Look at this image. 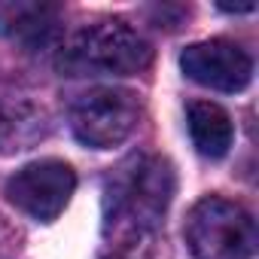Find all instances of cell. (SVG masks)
<instances>
[{
  "label": "cell",
  "instance_id": "cell-3",
  "mask_svg": "<svg viewBox=\"0 0 259 259\" xmlns=\"http://www.w3.org/2000/svg\"><path fill=\"white\" fill-rule=\"evenodd\" d=\"M186 244L195 259H253L256 223L241 204L207 195L186 217Z\"/></svg>",
  "mask_w": 259,
  "mask_h": 259
},
{
  "label": "cell",
  "instance_id": "cell-8",
  "mask_svg": "<svg viewBox=\"0 0 259 259\" xmlns=\"http://www.w3.org/2000/svg\"><path fill=\"white\" fill-rule=\"evenodd\" d=\"M189 138L192 147L204 156V159H223L232 147L235 138V128L229 113L213 104V101H195L189 104Z\"/></svg>",
  "mask_w": 259,
  "mask_h": 259
},
{
  "label": "cell",
  "instance_id": "cell-2",
  "mask_svg": "<svg viewBox=\"0 0 259 259\" xmlns=\"http://www.w3.org/2000/svg\"><path fill=\"white\" fill-rule=\"evenodd\" d=\"M153 58L150 43L125 22H95L79 28L58 52L64 76H132Z\"/></svg>",
  "mask_w": 259,
  "mask_h": 259
},
{
  "label": "cell",
  "instance_id": "cell-4",
  "mask_svg": "<svg viewBox=\"0 0 259 259\" xmlns=\"http://www.w3.org/2000/svg\"><path fill=\"white\" fill-rule=\"evenodd\" d=\"M141 116V104L135 92L128 89H92L79 95L70 107V128L76 141L95 150H110L119 147L128 135L135 132Z\"/></svg>",
  "mask_w": 259,
  "mask_h": 259
},
{
  "label": "cell",
  "instance_id": "cell-6",
  "mask_svg": "<svg viewBox=\"0 0 259 259\" xmlns=\"http://www.w3.org/2000/svg\"><path fill=\"white\" fill-rule=\"evenodd\" d=\"M180 67L192 82L213 92H229V95L244 92L253 79L250 55L229 40H204V43L186 46L180 55Z\"/></svg>",
  "mask_w": 259,
  "mask_h": 259
},
{
  "label": "cell",
  "instance_id": "cell-7",
  "mask_svg": "<svg viewBox=\"0 0 259 259\" xmlns=\"http://www.w3.org/2000/svg\"><path fill=\"white\" fill-rule=\"evenodd\" d=\"M58 31V10L46 4H0V34L25 46H43Z\"/></svg>",
  "mask_w": 259,
  "mask_h": 259
},
{
  "label": "cell",
  "instance_id": "cell-1",
  "mask_svg": "<svg viewBox=\"0 0 259 259\" xmlns=\"http://www.w3.org/2000/svg\"><path fill=\"white\" fill-rule=\"evenodd\" d=\"M174 192V174L162 159H135L107 183V235L132 244L153 232Z\"/></svg>",
  "mask_w": 259,
  "mask_h": 259
},
{
  "label": "cell",
  "instance_id": "cell-5",
  "mask_svg": "<svg viewBox=\"0 0 259 259\" xmlns=\"http://www.w3.org/2000/svg\"><path fill=\"white\" fill-rule=\"evenodd\" d=\"M76 189V174L67 162L43 159L31 162L7 180V198L28 217L52 223L70 201Z\"/></svg>",
  "mask_w": 259,
  "mask_h": 259
}]
</instances>
